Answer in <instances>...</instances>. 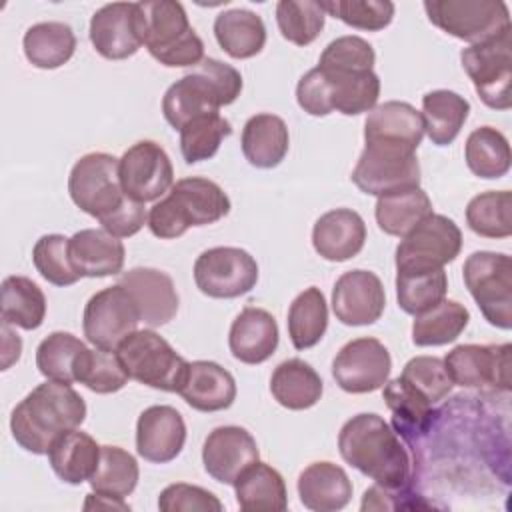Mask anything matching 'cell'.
<instances>
[{
	"label": "cell",
	"instance_id": "obj_1",
	"mask_svg": "<svg viewBox=\"0 0 512 512\" xmlns=\"http://www.w3.org/2000/svg\"><path fill=\"white\" fill-rule=\"evenodd\" d=\"M68 192L72 202L116 238H128L148 220L142 202L130 198L120 184L118 158L106 152L84 154L70 170Z\"/></svg>",
	"mask_w": 512,
	"mask_h": 512
},
{
	"label": "cell",
	"instance_id": "obj_2",
	"mask_svg": "<svg viewBox=\"0 0 512 512\" xmlns=\"http://www.w3.org/2000/svg\"><path fill=\"white\" fill-rule=\"evenodd\" d=\"M338 450L346 464L388 490H406L410 480V456L390 424L362 412L344 422L338 432Z\"/></svg>",
	"mask_w": 512,
	"mask_h": 512
},
{
	"label": "cell",
	"instance_id": "obj_3",
	"mask_svg": "<svg viewBox=\"0 0 512 512\" xmlns=\"http://www.w3.org/2000/svg\"><path fill=\"white\" fill-rule=\"evenodd\" d=\"M84 418V398L66 382L46 380L16 404L10 414V430L26 452L48 454L52 442L82 426Z\"/></svg>",
	"mask_w": 512,
	"mask_h": 512
},
{
	"label": "cell",
	"instance_id": "obj_4",
	"mask_svg": "<svg viewBox=\"0 0 512 512\" xmlns=\"http://www.w3.org/2000/svg\"><path fill=\"white\" fill-rule=\"evenodd\" d=\"M242 92V74L216 58H204L192 72L176 80L162 98V114L166 122L180 128L196 116L218 112L232 104Z\"/></svg>",
	"mask_w": 512,
	"mask_h": 512
},
{
	"label": "cell",
	"instance_id": "obj_5",
	"mask_svg": "<svg viewBox=\"0 0 512 512\" xmlns=\"http://www.w3.org/2000/svg\"><path fill=\"white\" fill-rule=\"evenodd\" d=\"M380 78L374 70L312 68L296 86L298 106L310 116H328L334 110L356 116L376 108Z\"/></svg>",
	"mask_w": 512,
	"mask_h": 512
},
{
	"label": "cell",
	"instance_id": "obj_6",
	"mask_svg": "<svg viewBox=\"0 0 512 512\" xmlns=\"http://www.w3.org/2000/svg\"><path fill=\"white\" fill-rule=\"evenodd\" d=\"M230 212L228 194L212 180L190 176L174 182L168 196L148 212V228L156 238H180L190 226H206Z\"/></svg>",
	"mask_w": 512,
	"mask_h": 512
},
{
	"label": "cell",
	"instance_id": "obj_7",
	"mask_svg": "<svg viewBox=\"0 0 512 512\" xmlns=\"http://www.w3.org/2000/svg\"><path fill=\"white\" fill-rule=\"evenodd\" d=\"M138 34L150 56L168 68L198 66L204 60V42L188 22L176 0L136 2Z\"/></svg>",
	"mask_w": 512,
	"mask_h": 512
},
{
	"label": "cell",
	"instance_id": "obj_8",
	"mask_svg": "<svg viewBox=\"0 0 512 512\" xmlns=\"http://www.w3.org/2000/svg\"><path fill=\"white\" fill-rule=\"evenodd\" d=\"M116 354L130 380L164 392H178L188 370V362L168 340L146 328L126 336Z\"/></svg>",
	"mask_w": 512,
	"mask_h": 512
},
{
	"label": "cell",
	"instance_id": "obj_9",
	"mask_svg": "<svg viewBox=\"0 0 512 512\" xmlns=\"http://www.w3.org/2000/svg\"><path fill=\"white\" fill-rule=\"evenodd\" d=\"M428 20L458 40L480 44L510 32V12L502 0H426Z\"/></svg>",
	"mask_w": 512,
	"mask_h": 512
},
{
	"label": "cell",
	"instance_id": "obj_10",
	"mask_svg": "<svg viewBox=\"0 0 512 512\" xmlns=\"http://www.w3.org/2000/svg\"><path fill=\"white\" fill-rule=\"evenodd\" d=\"M462 276L482 316L496 328H512V260L508 254L478 250L472 252Z\"/></svg>",
	"mask_w": 512,
	"mask_h": 512
},
{
	"label": "cell",
	"instance_id": "obj_11",
	"mask_svg": "<svg viewBox=\"0 0 512 512\" xmlns=\"http://www.w3.org/2000/svg\"><path fill=\"white\" fill-rule=\"evenodd\" d=\"M460 60L488 108L508 110L512 106V30L464 48Z\"/></svg>",
	"mask_w": 512,
	"mask_h": 512
},
{
	"label": "cell",
	"instance_id": "obj_12",
	"mask_svg": "<svg viewBox=\"0 0 512 512\" xmlns=\"http://www.w3.org/2000/svg\"><path fill=\"white\" fill-rule=\"evenodd\" d=\"M462 248L458 224L444 214H430L396 246V272L436 270L454 262Z\"/></svg>",
	"mask_w": 512,
	"mask_h": 512
},
{
	"label": "cell",
	"instance_id": "obj_13",
	"mask_svg": "<svg viewBox=\"0 0 512 512\" xmlns=\"http://www.w3.org/2000/svg\"><path fill=\"white\" fill-rule=\"evenodd\" d=\"M194 282L210 298H238L258 282V262L236 246L204 250L194 262Z\"/></svg>",
	"mask_w": 512,
	"mask_h": 512
},
{
	"label": "cell",
	"instance_id": "obj_14",
	"mask_svg": "<svg viewBox=\"0 0 512 512\" xmlns=\"http://www.w3.org/2000/svg\"><path fill=\"white\" fill-rule=\"evenodd\" d=\"M140 312L122 284L96 292L84 306L82 330L86 340L104 350H116L120 342L138 330Z\"/></svg>",
	"mask_w": 512,
	"mask_h": 512
},
{
	"label": "cell",
	"instance_id": "obj_15",
	"mask_svg": "<svg viewBox=\"0 0 512 512\" xmlns=\"http://www.w3.org/2000/svg\"><path fill=\"white\" fill-rule=\"evenodd\" d=\"M352 182L370 196L420 186V164L416 152L388 146H364L354 170Z\"/></svg>",
	"mask_w": 512,
	"mask_h": 512
},
{
	"label": "cell",
	"instance_id": "obj_16",
	"mask_svg": "<svg viewBox=\"0 0 512 512\" xmlns=\"http://www.w3.org/2000/svg\"><path fill=\"white\" fill-rule=\"evenodd\" d=\"M510 352L506 344H460L452 348L444 366L450 380L462 388L510 390Z\"/></svg>",
	"mask_w": 512,
	"mask_h": 512
},
{
	"label": "cell",
	"instance_id": "obj_17",
	"mask_svg": "<svg viewBox=\"0 0 512 512\" xmlns=\"http://www.w3.org/2000/svg\"><path fill=\"white\" fill-rule=\"evenodd\" d=\"M122 190L138 202H154L174 186V168L166 150L154 140L132 144L118 158Z\"/></svg>",
	"mask_w": 512,
	"mask_h": 512
},
{
	"label": "cell",
	"instance_id": "obj_18",
	"mask_svg": "<svg viewBox=\"0 0 512 512\" xmlns=\"http://www.w3.org/2000/svg\"><path fill=\"white\" fill-rule=\"evenodd\" d=\"M392 358L388 348L370 336L346 342L332 360L336 384L350 394L380 390L390 376Z\"/></svg>",
	"mask_w": 512,
	"mask_h": 512
},
{
	"label": "cell",
	"instance_id": "obj_19",
	"mask_svg": "<svg viewBox=\"0 0 512 512\" xmlns=\"http://www.w3.org/2000/svg\"><path fill=\"white\" fill-rule=\"evenodd\" d=\"M386 308L382 280L370 270H348L332 288V310L346 326H368L380 320Z\"/></svg>",
	"mask_w": 512,
	"mask_h": 512
},
{
	"label": "cell",
	"instance_id": "obj_20",
	"mask_svg": "<svg viewBox=\"0 0 512 512\" xmlns=\"http://www.w3.org/2000/svg\"><path fill=\"white\" fill-rule=\"evenodd\" d=\"M258 458V444L242 426H218L206 436L202 446V464L208 476L230 486Z\"/></svg>",
	"mask_w": 512,
	"mask_h": 512
},
{
	"label": "cell",
	"instance_id": "obj_21",
	"mask_svg": "<svg viewBox=\"0 0 512 512\" xmlns=\"http://www.w3.org/2000/svg\"><path fill=\"white\" fill-rule=\"evenodd\" d=\"M186 424L182 414L168 404L142 410L136 422V452L152 464L172 462L184 448Z\"/></svg>",
	"mask_w": 512,
	"mask_h": 512
},
{
	"label": "cell",
	"instance_id": "obj_22",
	"mask_svg": "<svg viewBox=\"0 0 512 512\" xmlns=\"http://www.w3.org/2000/svg\"><path fill=\"white\" fill-rule=\"evenodd\" d=\"M424 138L422 114L408 102L388 100L370 110L364 122V142L368 146H388L416 152Z\"/></svg>",
	"mask_w": 512,
	"mask_h": 512
},
{
	"label": "cell",
	"instance_id": "obj_23",
	"mask_svg": "<svg viewBox=\"0 0 512 512\" xmlns=\"http://www.w3.org/2000/svg\"><path fill=\"white\" fill-rule=\"evenodd\" d=\"M90 42L106 60H124L134 56L140 46L136 2L104 4L92 14Z\"/></svg>",
	"mask_w": 512,
	"mask_h": 512
},
{
	"label": "cell",
	"instance_id": "obj_24",
	"mask_svg": "<svg viewBox=\"0 0 512 512\" xmlns=\"http://www.w3.org/2000/svg\"><path fill=\"white\" fill-rule=\"evenodd\" d=\"M136 302L140 322L150 328L168 324L178 312V292L172 278L156 268H132L120 276V282Z\"/></svg>",
	"mask_w": 512,
	"mask_h": 512
},
{
	"label": "cell",
	"instance_id": "obj_25",
	"mask_svg": "<svg viewBox=\"0 0 512 512\" xmlns=\"http://www.w3.org/2000/svg\"><path fill=\"white\" fill-rule=\"evenodd\" d=\"M366 242V224L356 210L334 208L322 214L312 228V246L328 262H344L360 254Z\"/></svg>",
	"mask_w": 512,
	"mask_h": 512
},
{
	"label": "cell",
	"instance_id": "obj_26",
	"mask_svg": "<svg viewBox=\"0 0 512 512\" xmlns=\"http://www.w3.org/2000/svg\"><path fill=\"white\" fill-rule=\"evenodd\" d=\"M178 394L198 412H220L236 400L234 376L212 360L188 362L186 376Z\"/></svg>",
	"mask_w": 512,
	"mask_h": 512
},
{
	"label": "cell",
	"instance_id": "obj_27",
	"mask_svg": "<svg viewBox=\"0 0 512 512\" xmlns=\"http://www.w3.org/2000/svg\"><path fill=\"white\" fill-rule=\"evenodd\" d=\"M68 252L80 278H104L122 272L126 250L120 238L104 228H84L70 236Z\"/></svg>",
	"mask_w": 512,
	"mask_h": 512
},
{
	"label": "cell",
	"instance_id": "obj_28",
	"mask_svg": "<svg viewBox=\"0 0 512 512\" xmlns=\"http://www.w3.org/2000/svg\"><path fill=\"white\" fill-rule=\"evenodd\" d=\"M278 324L274 316L256 306H246L232 322L228 346L236 360L244 364H262L278 348Z\"/></svg>",
	"mask_w": 512,
	"mask_h": 512
},
{
	"label": "cell",
	"instance_id": "obj_29",
	"mask_svg": "<svg viewBox=\"0 0 512 512\" xmlns=\"http://www.w3.org/2000/svg\"><path fill=\"white\" fill-rule=\"evenodd\" d=\"M296 488L300 502L314 512L342 510L352 498V482L348 474L328 460L308 464L300 472Z\"/></svg>",
	"mask_w": 512,
	"mask_h": 512
},
{
	"label": "cell",
	"instance_id": "obj_30",
	"mask_svg": "<svg viewBox=\"0 0 512 512\" xmlns=\"http://www.w3.org/2000/svg\"><path fill=\"white\" fill-rule=\"evenodd\" d=\"M244 158L256 168H276L288 154L290 134L286 122L276 114H254L246 120L240 138Z\"/></svg>",
	"mask_w": 512,
	"mask_h": 512
},
{
	"label": "cell",
	"instance_id": "obj_31",
	"mask_svg": "<svg viewBox=\"0 0 512 512\" xmlns=\"http://www.w3.org/2000/svg\"><path fill=\"white\" fill-rule=\"evenodd\" d=\"M100 448L90 434L78 428L68 430L52 442L48 462L62 482L76 486L92 478L100 460Z\"/></svg>",
	"mask_w": 512,
	"mask_h": 512
},
{
	"label": "cell",
	"instance_id": "obj_32",
	"mask_svg": "<svg viewBox=\"0 0 512 512\" xmlns=\"http://www.w3.org/2000/svg\"><path fill=\"white\" fill-rule=\"evenodd\" d=\"M270 392L274 400L288 410L312 408L324 392L320 374L300 358L280 362L270 376Z\"/></svg>",
	"mask_w": 512,
	"mask_h": 512
},
{
	"label": "cell",
	"instance_id": "obj_33",
	"mask_svg": "<svg viewBox=\"0 0 512 512\" xmlns=\"http://www.w3.org/2000/svg\"><path fill=\"white\" fill-rule=\"evenodd\" d=\"M236 502L246 512H282L288 508V492L282 474L266 462L250 464L232 484Z\"/></svg>",
	"mask_w": 512,
	"mask_h": 512
},
{
	"label": "cell",
	"instance_id": "obj_34",
	"mask_svg": "<svg viewBox=\"0 0 512 512\" xmlns=\"http://www.w3.org/2000/svg\"><path fill=\"white\" fill-rule=\"evenodd\" d=\"M214 36L230 58L244 60L260 54L264 48L266 26L256 12L246 8H232L216 16Z\"/></svg>",
	"mask_w": 512,
	"mask_h": 512
},
{
	"label": "cell",
	"instance_id": "obj_35",
	"mask_svg": "<svg viewBox=\"0 0 512 512\" xmlns=\"http://www.w3.org/2000/svg\"><path fill=\"white\" fill-rule=\"evenodd\" d=\"M382 398L392 412L394 432L408 442L420 440L432 426V404L410 388L400 376L382 386Z\"/></svg>",
	"mask_w": 512,
	"mask_h": 512
},
{
	"label": "cell",
	"instance_id": "obj_36",
	"mask_svg": "<svg viewBox=\"0 0 512 512\" xmlns=\"http://www.w3.org/2000/svg\"><path fill=\"white\" fill-rule=\"evenodd\" d=\"M424 132L436 146H448L460 134L470 114V102L452 90H432L422 96Z\"/></svg>",
	"mask_w": 512,
	"mask_h": 512
},
{
	"label": "cell",
	"instance_id": "obj_37",
	"mask_svg": "<svg viewBox=\"0 0 512 512\" xmlns=\"http://www.w3.org/2000/svg\"><path fill=\"white\" fill-rule=\"evenodd\" d=\"M432 214V200L416 186L378 196L374 216L384 234L404 238L424 218Z\"/></svg>",
	"mask_w": 512,
	"mask_h": 512
},
{
	"label": "cell",
	"instance_id": "obj_38",
	"mask_svg": "<svg viewBox=\"0 0 512 512\" xmlns=\"http://www.w3.org/2000/svg\"><path fill=\"white\" fill-rule=\"evenodd\" d=\"M26 60L42 70H54L64 66L74 50V30L64 22H38L32 24L22 40Z\"/></svg>",
	"mask_w": 512,
	"mask_h": 512
},
{
	"label": "cell",
	"instance_id": "obj_39",
	"mask_svg": "<svg viewBox=\"0 0 512 512\" xmlns=\"http://www.w3.org/2000/svg\"><path fill=\"white\" fill-rule=\"evenodd\" d=\"M2 324L22 330H36L46 316V296L36 282L26 276H6L2 280Z\"/></svg>",
	"mask_w": 512,
	"mask_h": 512
},
{
	"label": "cell",
	"instance_id": "obj_40",
	"mask_svg": "<svg viewBox=\"0 0 512 512\" xmlns=\"http://www.w3.org/2000/svg\"><path fill=\"white\" fill-rule=\"evenodd\" d=\"M464 160L470 172L478 178H502L508 174L512 164L508 138L494 126H480L466 138Z\"/></svg>",
	"mask_w": 512,
	"mask_h": 512
},
{
	"label": "cell",
	"instance_id": "obj_41",
	"mask_svg": "<svg viewBox=\"0 0 512 512\" xmlns=\"http://www.w3.org/2000/svg\"><path fill=\"white\" fill-rule=\"evenodd\" d=\"M470 322V312L458 300H440L414 316L412 342L416 346H444L454 342Z\"/></svg>",
	"mask_w": 512,
	"mask_h": 512
},
{
	"label": "cell",
	"instance_id": "obj_42",
	"mask_svg": "<svg viewBox=\"0 0 512 512\" xmlns=\"http://www.w3.org/2000/svg\"><path fill=\"white\" fill-rule=\"evenodd\" d=\"M288 336L296 350L316 346L328 328V306L320 288L300 292L288 308Z\"/></svg>",
	"mask_w": 512,
	"mask_h": 512
},
{
	"label": "cell",
	"instance_id": "obj_43",
	"mask_svg": "<svg viewBox=\"0 0 512 512\" xmlns=\"http://www.w3.org/2000/svg\"><path fill=\"white\" fill-rule=\"evenodd\" d=\"M448 276L444 268L396 272V300L406 314H422L446 298Z\"/></svg>",
	"mask_w": 512,
	"mask_h": 512
},
{
	"label": "cell",
	"instance_id": "obj_44",
	"mask_svg": "<svg viewBox=\"0 0 512 512\" xmlns=\"http://www.w3.org/2000/svg\"><path fill=\"white\" fill-rule=\"evenodd\" d=\"M138 462L120 446H102L98 466L88 480L92 490L98 494L126 498L138 484Z\"/></svg>",
	"mask_w": 512,
	"mask_h": 512
},
{
	"label": "cell",
	"instance_id": "obj_45",
	"mask_svg": "<svg viewBox=\"0 0 512 512\" xmlns=\"http://www.w3.org/2000/svg\"><path fill=\"white\" fill-rule=\"evenodd\" d=\"M466 224L482 238H508L512 234V194L508 190L476 194L466 206Z\"/></svg>",
	"mask_w": 512,
	"mask_h": 512
},
{
	"label": "cell",
	"instance_id": "obj_46",
	"mask_svg": "<svg viewBox=\"0 0 512 512\" xmlns=\"http://www.w3.org/2000/svg\"><path fill=\"white\" fill-rule=\"evenodd\" d=\"M86 344L70 332H52L36 348V366L46 380L76 382V364Z\"/></svg>",
	"mask_w": 512,
	"mask_h": 512
},
{
	"label": "cell",
	"instance_id": "obj_47",
	"mask_svg": "<svg viewBox=\"0 0 512 512\" xmlns=\"http://www.w3.org/2000/svg\"><path fill=\"white\" fill-rule=\"evenodd\" d=\"M230 134L232 126L220 112H208L186 122L180 128V152L186 164L210 160Z\"/></svg>",
	"mask_w": 512,
	"mask_h": 512
},
{
	"label": "cell",
	"instance_id": "obj_48",
	"mask_svg": "<svg viewBox=\"0 0 512 512\" xmlns=\"http://www.w3.org/2000/svg\"><path fill=\"white\" fill-rule=\"evenodd\" d=\"M76 382L84 384L96 394H112L128 384V374L116 354V350L86 348L76 364Z\"/></svg>",
	"mask_w": 512,
	"mask_h": 512
},
{
	"label": "cell",
	"instance_id": "obj_49",
	"mask_svg": "<svg viewBox=\"0 0 512 512\" xmlns=\"http://www.w3.org/2000/svg\"><path fill=\"white\" fill-rule=\"evenodd\" d=\"M326 12L314 0H280L276 4V24L284 40L296 46L312 44L324 28Z\"/></svg>",
	"mask_w": 512,
	"mask_h": 512
},
{
	"label": "cell",
	"instance_id": "obj_50",
	"mask_svg": "<svg viewBox=\"0 0 512 512\" xmlns=\"http://www.w3.org/2000/svg\"><path fill=\"white\" fill-rule=\"evenodd\" d=\"M68 242L70 238L62 234H44L32 248L34 268L54 286H72L80 280V274L74 270L70 260Z\"/></svg>",
	"mask_w": 512,
	"mask_h": 512
},
{
	"label": "cell",
	"instance_id": "obj_51",
	"mask_svg": "<svg viewBox=\"0 0 512 512\" xmlns=\"http://www.w3.org/2000/svg\"><path fill=\"white\" fill-rule=\"evenodd\" d=\"M322 10L356 30L378 32L394 18V4L390 0H326Z\"/></svg>",
	"mask_w": 512,
	"mask_h": 512
},
{
	"label": "cell",
	"instance_id": "obj_52",
	"mask_svg": "<svg viewBox=\"0 0 512 512\" xmlns=\"http://www.w3.org/2000/svg\"><path fill=\"white\" fill-rule=\"evenodd\" d=\"M400 378L410 388H414L422 398H426L432 406L438 404L440 400H444L454 388V382L450 380V376L446 372L444 360H440L436 356L410 358L404 364Z\"/></svg>",
	"mask_w": 512,
	"mask_h": 512
},
{
	"label": "cell",
	"instance_id": "obj_53",
	"mask_svg": "<svg viewBox=\"0 0 512 512\" xmlns=\"http://www.w3.org/2000/svg\"><path fill=\"white\" fill-rule=\"evenodd\" d=\"M376 54L368 40L360 36H340L320 54L318 66L330 70H374Z\"/></svg>",
	"mask_w": 512,
	"mask_h": 512
},
{
	"label": "cell",
	"instance_id": "obj_54",
	"mask_svg": "<svg viewBox=\"0 0 512 512\" xmlns=\"http://www.w3.org/2000/svg\"><path fill=\"white\" fill-rule=\"evenodd\" d=\"M158 508L162 512H220L224 504L206 488L176 482L160 492Z\"/></svg>",
	"mask_w": 512,
	"mask_h": 512
},
{
	"label": "cell",
	"instance_id": "obj_55",
	"mask_svg": "<svg viewBox=\"0 0 512 512\" xmlns=\"http://www.w3.org/2000/svg\"><path fill=\"white\" fill-rule=\"evenodd\" d=\"M84 510H130V504H126L124 498L92 492L84 502Z\"/></svg>",
	"mask_w": 512,
	"mask_h": 512
}]
</instances>
